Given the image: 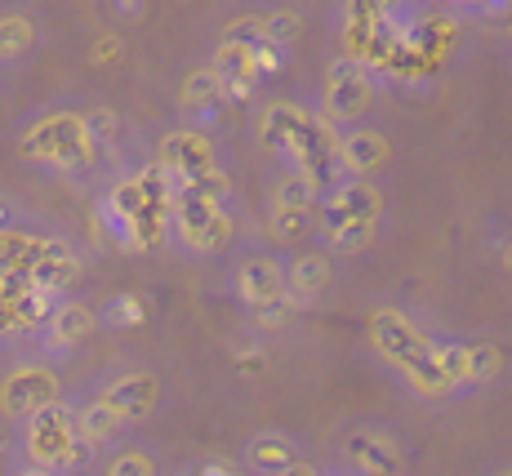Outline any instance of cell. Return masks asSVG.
I'll use <instances>...</instances> for the list:
<instances>
[{
    "mask_svg": "<svg viewBox=\"0 0 512 476\" xmlns=\"http://www.w3.org/2000/svg\"><path fill=\"white\" fill-rule=\"evenodd\" d=\"M263 143L272 152L290 156L299 165V174L312 178L317 192H334L339 187V178H334V170H339V143H334L326 121L299 112L294 103H272L263 112Z\"/></svg>",
    "mask_w": 512,
    "mask_h": 476,
    "instance_id": "6da1fadb",
    "label": "cell"
},
{
    "mask_svg": "<svg viewBox=\"0 0 512 476\" xmlns=\"http://www.w3.org/2000/svg\"><path fill=\"white\" fill-rule=\"evenodd\" d=\"M370 330H374V343H379L383 352L401 365V370H406V379L415 383L419 392H428V396L450 392L446 379L437 374V365H432V343L423 339V334L401 312H374Z\"/></svg>",
    "mask_w": 512,
    "mask_h": 476,
    "instance_id": "7a4b0ae2",
    "label": "cell"
},
{
    "mask_svg": "<svg viewBox=\"0 0 512 476\" xmlns=\"http://www.w3.org/2000/svg\"><path fill=\"white\" fill-rule=\"evenodd\" d=\"M23 152L36 161H58V165H76L90 156V138H85L81 116H45L32 130L23 134Z\"/></svg>",
    "mask_w": 512,
    "mask_h": 476,
    "instance_id": "3957f363",
    "label": "cell"
},
{
    "mask_svg": "<svg viewBox=\"0 0 512 476\" xmlns=\"http://www.w3.org/2000/svg\"><path fill=\"white\" fill-rule=\"evenodd\" d=\"M90 445L76 436V419L63 410V405H45V410L32 414V454L54 468H72V463L85 459Z\"/></svg>",
    "mask_w": 512,
    "mask_h": 476,
    "instance_id": "277c9868",
    "label": "cell"
},
{
    "mask_svg": "<svg viewBox=\"0 0 512 476\" xmlns=\"http://www.w3.org/2000/svg\"><path fill=\"white\" fill-rule=\"evenodd\" d=\"M174 223H179L183 241L196 245V250H219L223 241L232 236V218L223 214V205L201 201V196H174Z\"/></svg>",
    "mask_w": 512,
    "mask_h": 476,
    "instance_id": "5b68a950",
    "label": "cell"
},
{
    "mask_svg": "<svg viewBox=\"0 0 512 476\" xmlns=\"http://www.w3.org/2000/svg\"><path fill=\"white\" fill-rule=\"evenodd\" d=\"M205 170H214L210 138H205L201 130H174V134H165V143H161V174L170 178V187L183 183V178L205 174Z\"/></svg>",
    "mask_w": 512,
    "mask_h": 476,
    "instance_id": "8992f818",
    "label": "cell"
},
{
    "mask_svg": "<svg viewBox=\"0 0 512 476\" xmlns=\"http://www.w3.org/2000/svg\"><path fill=\"white\" fill-rule=\"evenodd\" d=\"M54 396H58V383L41 365H23V370H14L0 383V405H5V414H36V410H45V405H54Z\"/></svg>",
    "mask_w": 512,
    "mask_h": 476,
    "instance_id": "52a82bcc",
    "label": "cell"
},
{
    "mask_svg": "<svg viewBox=\"0 0 512 476\" xmlns=\"http://www.w3.org/2000/svg\"><path fill=\"white\" fill-rule=\"evenodd\" d=\"M370 76L357 63H334L330 67V85H326V112L334 121H352L370 107Z\"/></svg>",
    "mask_w": 512,
    "mask_h": 476,
    "instance_id": "ba28073f",
    "label": "cell"
},
{
    "mask_svg": "<svg viewBox=\"0 0 512 476\" xmlns=\"http://www.w3.org/2000/svg\"><path fill=\"white\" fill-rule=\"evenodd\" d=\"M379 192L357 178V183H339L334 192L326 196V227H343V223H379Z\"/></svg>",
    "mask_w": 512,
    "mask_h": 476,
    "instance_id": "9c48e42d",
    "label": "cell"
},
{
    "mask_svg": "<svg viewBox=\"0 0 512 476\" xmlns=\"http://www.w3.org/2000/svg\"><path fill=\"white\" fill-rule=\"evenodd\" d=\"M156 396H161V388H156L152 374H125L103 392V405L116 419H143V414H152Z\"/></svg>",
    "mask_w": 512,
    "mask_h": 476,
    "instance_id": "30bf717a",
    "label": "cell"
},
{
    "mask_svg": "<svg viewBox=\"0 0 512 476\" xmlns=\"http://www.w3.org/2000/svg\"><path fill=\"white\" fill-rule=\"evenodd\" d=\"M348 463L361 468L366 476H397L401 450H397V441H388V436L357 432V436H348Z\"/></svg>",
    "mask_w": 512,
    "mask_h": 476,
    "instance_id": "8fae6325",
    "label": "cell"
},
{
    "mask_svg": "<svg viewBox=\"0 0 512 476\" xmlns=\"http://www.w3.org/2000/svg\"><path fill=\"white\" fill-rule=\"evenodd\" d=\"M236 290H241V299L250 307H263V303H272L285 294V276L272 259H250V263H241V272H236Z\"/></svg>",
    "mask_w": 512,
    "mask_h": 476,
    "instance_id": "7c38bea8",
    "label": "cell"
},
{
    "mask_svg": "<svg viewBox=\"0 0 512 476\" xmlns=\"http://www.w3.org/2000/svg\"><path fill=\"white\" fill-rule=\"evenodd\" d=\"M383 161H388V138L379 130H357L339 143V165L352 174H370V170H379Z\"/></svg>",
    "mask_w": 512,
    "mask_h": 476,
    "instance_id": "4fadbf2b",
    "label": "cell"
},
{
    "mask_svg": "<svg viewBox=\"0 0 512 476\" xmlns=\"http://www.w3.org/2000/svg\"><path fill=\"white\" fill-rule=\"evenodd\" d=\"M330 285V263L321 259V254H303V259L290 263V276H285V290H290V299H317L321 290Z\"/></svg>",
    "mask_w": 512,
    "mask_h": 476,
    "instance_id": "5bb4252c",
    "label": "cell"
},
{
    "mask_svg": "<svg viewBox=\"0 0 512 476\" xmlns=\"http://www.w3.org/2000/svg\"><path fill=\"white\" fill-rule=\"evenodd\" d=\"M250 463L259 472L281 476L285 468H294V445L285 441V436H254L250 441Z\"/></svg>",
    "mask_w": 512,
    "mask_h": 476,
    "instance_id": "9a60e30c",
    "label": "cell"
},
{
    "mask_svg": "<svg viewBox=\"0 0 512 476\" xmlns=\"http://www.w3.org/2000/svg\"><path fill=\"white\" fill-rule=\"evenodd\" d=\"M94 330V316H90V307H81V303H63L54 312V321H49V334H54V343H81L85 334Z\"/></svg>",
    "mask_w": 512,
    "mask_h": 476,
    "instance_id": "2e32d148",
    "label": "cell"
},
{
    "mask_svg": "<svg viewBox=\"0 0 512 476\" xmlns=\"http://www.w3.org/2000/svg\"><path fill=\"white\" fill-rule=\"evenodd\" d=\"M116 428H121V419H116L112 410H107L103 401H94V405H85L81 410V419H76V436H81L85 445H94V441H107Z\"/></svg>",
    "mask_w": 512,
    "mask_h": 476,
    "instance_id": "e0dca14e",
    "label": "cell"
},
{
    "mask_svg": "<svg viewBox=\"0 0 512 476\" xmlns=\"http://www.w3.org/2000/svg\"><path fill=\"white\" fill-rule=\"evenodd\" d=\"M312 201H317V187H312V178L299 174V170H294V174L277 187V210H299V214H308Z\"/></svg>",
    "mask_w": 512,
    "mask_h": 476,
    "instance_id": "ac0fdd59",
    "label": "cell"
},
{
    "mask_svg": "<svg viewBox=\"0 0 512 476\" xmlns=\"http://www.w3.org/2000/svg\"><path fill=\"white\" fill-rule=\"evenodd\" d=\"M504 356H499L495 343H477V347H464V379H495Z\"/></svg>",
    "mask_w": 512,
    "mask_h": 476,
    "instance_id": "d6986e66",
    "label": "cell"
},
{
    "mask_svg": "<svg viewBox=\"0 0 512 476\" xmlns=\"http://www.w3.org/2000/svg\"><path fill=\"white\" fill-rule=\"evenodd\" d=\"M219 98H223V85H219V76H214L210 67L187 76V85H183V103L187 107H214Z\"/></svg>",
    "mask_w": 512,
    "mask_h": 476,
    "instance_id": "ffe728a7",
    "label": "cell"
},
{
    "mask_svg": "<svg viewBox=\"0 0 512 476\" xmlns=\"http://www.w3.org/2000/svg\"><path fill=\"white\" fill-rule=\"evenodd\" d=\"M223 45H232V49H245V54H254V49L268 45V36H263V23H259V18H241V23H232L228 32H223Z\"/></svg>",
    "mask_w": 512,
    "mask_h": 476,
    "instance_id": "44dd1931",
    "label": "cell"
},
{
    "mask_svg": "<svg viewBox=\"0 0 512 476\" xmlns=\"http://www.w3.org/2000/svg\"><path fill=\"white\" fill-rule=\"evenodd\" d=\"M330 241H334V250L357 254V250H366V245L374 241V223H343V227H330Z\"/></svg>",
    "mask_w": 512,
    "mask_h": 476,
    "instance_id": "7402d4cb",
    "label": "cell"
},
{
    "mask_svg": "<svg viewBox=\"0 0 512 476\" xmlns=\"http://www.w3.org/2000/svg\"><path fill=\"white\" fill-rule=\"evenodd\" d=\"M32 45V23L27 18H0V54H23Z\"/></svg>",
    "mask_w": 512,
    "mask_h": 476,
    "instance_id": "603a6c76",
    "label": "cell"
},
{
    "mask_svg": "<svg viewBox=\"0 0 512 476\" xmlns=\"http://www.w3.org/2000/svg\"><path fill=\"white\" fill-rule=\"evenodd\" d=\"M254 316H259L263 330H281V325H290V316H294V299H290V294H281V299L254 307Z\"/></svg>",
    "mask_w": 512,
    "mask_h": 476,
    "instance_id": "cb8c5ba5",
    "label": "cell"
},
{
    "mask_svg": "<svg viewBox=\"0 0 512 476\" xmlns=\"http://www.w3.org/2000/svg\"><path fill=\"white\" fill-rule=\"evenodd\" d=\"M294 32H299V14H294V9H277L272 18H263V36H268V45L290 41Z\"/></svg>",
    "mask_w": 512,
    "mask_h": 476,
    "instance_id": "d4e9b609",
    "label": "cell"
},
{
    "mask_svg": "<svg viewBox=\"0 0 512 476\" xmlns=\"http://www.w3.org/2000/svg\"><path fill=\"white\" fill-rule=\"evenodd\" d=\"M107 476H156V472H152V459H143V454H121L107 468Z\"/></svg>",
    "mask_w": 512,
    "mask_h": 476,
    "instance_id": "484cf974",
    "label": "cell"
},
{
    "mask_svg": "<svg viewBox=\"0 0 512 476\" xmlns=\"http://www.w3.org/2000/svg\"><path fill=\"white\" fill-rule=\"evenodd\" d=\"M303 223H308V214H299V210H277L272 214V232L285 236V241H294V236L303 232Z\"/></svg>",
    "mask_w": 512,
    "mask_h": 476,
    "instance_id": "4316f807",
    "label": "cell"
},
{
    "mask_svg": "<svg viewBox=\"0 0 512 476\" xmlns=\"http://www.w3.org/2000/svg\"><path fill=\"white\" fill-rule=\"evenodd\" d=\"M241 365H245V374H259L263 356H259V352H245V356H241Z\"/></svg>",
    "mask_w": 512,
    "mask_h": 476,
    "instance_id": "83f0119b",
    "label": "cell"
},
{
    "mask_svg": "<svg viewBox=\"0 0 512 476\" xmlns=\"http://www.w3.org/2000/svg\"><path fill=\"white\" fill-rule=\"evenodd\" d=\"M116 316H121V321H139V303H121Z\"/></svg>",
    "mask_w": 512,
    "mask_h": 476,
    "instance_id": "f1b7e54d",
    "label": "cell"
},
{
    "mask_svg": "<svg viewBox=\"0 0 512 476\" xmlns=\"http://www.w3.org/2000/svg\"><path fill=\"white\" fill-rule=\"evenodd\" d=\"M281 476H317V472H312V468H303V463H294V468H285Z\"/></svg>",
    "mask_w": 512,
    "mask_h": 476,
    "instance_id": "f546056e",
    "label": "cell"
},
{
    "mask_svg": "<svg viewBox=\"0 0 512 476\" xmlns=\"http://www.w3.org/2000/svg\"><path fill=\"white\" fill-rule=\"evenodd\" d=\"M201 476H232V472H228V468H223V463H214V468H205Z\"/></svg>",
    "mask_w": 512,
    "mask_h": 476,
    "instance_id": "4dcf8cb0",
    "label": "cell"
},
{
    "mask_svg": "<svg viewBox=\"0 0 512 476\" xmlns=\"http://www.w3.org/2000/svg\"><path fill=\"white\" fill-rule=\"evenodd\" d=\"M504 476H512V468H508V472H504Z\"/></svg>",
    "mask_w": 512,
    "mask_h": 476,
    "instance_id": "1f68e13d",
    "label": "cell"
},
{
    "mask_svg": "<svg viewBox=\"0 0 512 476\" xmlns=\"http://www.w3.org/2000/svg\"><path fill=\"white\" fill-rule=\"evenodd\" d=\"M508 32H512V23H508Z\"/></svg>",
    "mask_w": 512,
    "mask_h": 476,
    "instance_id": "d6a6232c",
    "label": "cell"
}]
</instances>
